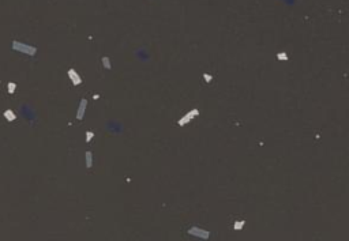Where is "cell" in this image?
Segmentation results:
<instances>
[{
	"mask_svg": "<svg viewBox=\"0 0 349 241\" xmlns=\"http://www.w3.org/2000/svg\"><path fill=\"white\" fill-rule=\"evenodd\" d=\"M93 136H94V134H93L91 131H87L86 132V142H90L91 139H93Z\"/></svg>",
	"mask_w": 349,
	"mask_h": 241,
	"instance_id": "cell-10",
	"label": "cell"
},
{
	"mask_svg": "<svg viewBox=\"0 0 349 241\" xmlns=\"http://www.w3.org/2000/svg\"><path fill=\"white\" fill-rule=\"evenodd\" d=\"M102 66L107 68V70H111V60H109L108 56H104L102 57Z\"/></svg>",
	"mask_w": 349,
	"mask_h": 241,
	"instance_id": "cell-8",
	"label": "cell"
},
{
	"mask_svg": "<svg viewBox=\"0 0 349 241\" xmlns=\"http://www.w3.org/2000/svg\"><path fill=\"white\" fill-rule=\"evenodd\" d=\"M85 161H86V166H87V168H91V166H93V154H91V151H86Z\"/></svg>",
	"mask_w": 349,
	"mask_h": 241,
	"instance_id": "cell-6",
	"label": "cell"
},
{
	"mask_svg": "<svg viewBox=\"0 0 349 241\" xmlns=\"http://www.w3.org/2000/svg\"><path fill=\"white\" fill-rule=\"evenodd\" d=\"M68 76H70V79H71L72 85H75V86H78V85H81L82 83V78H81L78 74H76L75 70H68Z\"/></svg>",
	"mask_w": 349,
	"mask_h": 241,
	"instance_id": "cell-4",
	"label": "cell"
},
{
	"mask_svg": "<svg viewBox=\"0 0 349 241\" xmlns=\"http://www.w3.org/2000/svg\"><path fill=\"white\" fill-rule=\"evenodd\" d=\"M11 48L16 52H20V53H25L28 56H34L37 53V48L33 47V45H28V44H23L20 41H12Z\"/></svg>",
	"mask_w": 349,
	"mask_h": 241,
	"instance_id": "cell-1",
	"label": "cell"
},
{
	"mask_svg": "<svg viewBox=\"0 0 349 241\" xmlns=\"http://www.w3.org/2000/svg\"><path fill=\"white\" fill-rule=\"evenodd\" d=\"M3 115H4V117H6V119H7L8 121H14V120L16 119V115H15V113H14L12 111H10V109L4 112Z\"/></svg>",
	"mask_w": 349,
	"mask_h": 241,
	"instance_id": "cell-7",
	"label": "cell"
},
{
	"mask_svg": "<svg viewBox=\"0 0 349 241\" xmlns=\"http://www.w3.org/2000/svg\"><path fill=\"white\" fill-rule=\"evenodd\" d=\"M205 79H206V80H207V82H209V80H210V79H211V78H210V76H209V75H205Z\"/></svg>",
	"mask_w": 349,
	"mask_h": 241,
	"instance_id": "cell-11",
	"label": "cell"
},
{
	"mask_svg": "<svg viewBox=\"0 0 349 241\" xmlns=\"http://www.w3.org/2000/svg\"><path fill=\"white\" fill-rule=\"evenodd\" d=\"M188 233L192 234V236H196V237H202V238H207V237H209V232H207V230L199 229V228H195V226L190 228Z\"/></svg>",
	"mask_w": 349,
	"mask_h": 241,
	"instance_id": "cell-2",
	"label": "cell"
},
{
	"mask_svg": "<svg viewBox=\"0 0 349 241\" xmlns=\"http://www.w3.org/2000/svg\"><path fill=\"white\" fill-rule=\"evenodd\" d=\"M86 106H87V99L82 98L81 99V104H79V108L76 111V119L78 120H82L85 116V111H86Z\"/></svg>",
	"mask_w": 349,
	"mask_h": 241,
	"instance_id": "cell-3",
	"label": "cell"
},
{
	"mask_svg": "<svg viewBox=\"0 0 349 241\" xmlns=\"http://www.w3.org/2000/svg\"><path fill=\"white\" fill-rule=\"evenodd\" d=\"M198 113H199V112L196 111V109H194V111L188 112V113H187V115L184 116L183 119H180V121H179V125H184V124H187V123L190 121V120L192 119L194 116H196V115H198Z\"/></svg>",
	"mask_w": 349,
	"mask_h": 241,
	"instance_id": "cell-5",
	"label": "cell"
},
{
	"mask_svg": "<svg viewBox=\"0 0 349 241\" xmlns=\"http://www.w3.org/2000/svg\"><path fill=\"white\" fill-rule=\"evenodd\" d=\"M15 87H16V86H15V83L10 82V83H8V93H10V94H12V93L15 91Z\"/></svg>",
	"mask_w": 349,
	"mask_h": 241,
	"instance_id": "cell-9",
	"label": "cell"
}]
</instances>
